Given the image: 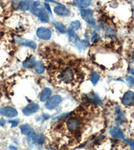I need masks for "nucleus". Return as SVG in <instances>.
Returning <instances> with one entry per match:
<instances>
[{"instance_id": "7ed1b4c3", "label": "nucleus", "mask_w": 134, "mask_h": 150, "mask_svg": "<svg viewBox=\"0 0 134 150\" xmlns=\"http://www.w3.org/2000/svg\"><path fill=\"white\" fill-rule=\"evenodd\" d=\"M68 35H69V40L70 42L73 43L77 47L78 50H85V48L89 46V43L88 41L80 40L79 36L71 29H69L68 30Z\"/></svg>"}, {"instance_id": "c756f323", "label": "nucleus", "mask_w": 134, "mask_h": 150, "mask_svg": "<svg viewBox=\"0 0 134 150\" xmlns=\"http://www.w3.org/2000/svg\"><path fill=\"white\" fill-rule=\"evenodd\" d=\"M115 31H114L112 29H109L107 30L106 31V35H109V36H112V35H115Z\"/></svg>"}, {"instance_id": "dca6fc26", "label": "nucleus", "mask_w": 134, "mask_h": 150, "mask_svg": "<svg viewBox=\"0 0 134 150\" xmlns=\"http://www.w3.org/2000/svg\"><path fill=\"white\" fill-rule=\"evenodd\" d=\"M53 25L54 26L55 28L59 31L60 33H65L67 31V28L65 27V25L61 22H58V21H54L53 22Z\"/></svg>"}, {"instance_id": "4468645a", "label": "nucleus", "mask_w": 134, "mask_h": 150, "mask_svg": "<svg viewBox=\"0 0 134 150\" xmlns=\"http://www.w3.org/2000/svg\"><path fill=\"white\" fill-rule=\"evenodd\" d=\"M54 11L55 12V13H57V15L60 16H69L70 11L68 9L65 8L64 6H57L55 7L54 9Z\"/></svg>"}, {"instance_id": "a211bd4d", "label": "nucleus", "mask_w": 134, "mask_h": 150, "mask_svg": "<svg viewBox=\"0 0 134 150\" xmlns=\"http://www.w3.org/2000/svg\"><path fill=\"white\" fill-rule=\"evenodd\" d=\"M91 4V1H74L73 4L75 6L80 8H85L89 6Z\"/></svg>"}, {"instance_id": "39448f33", "label": "nucleus", "mask_w": 134, "mask_h": 150, "mask_svg": "<svg viewBox=\"0 0 134 150\" xmlns=\"http://www.w3.org/2000/svg\"><path fill=\"white\" fill-rule=\"evenodd\" d=\"M27 135H28V143L30 146H32V145L36 146V145L42 144L44 142V138L42 135H37L34 131L30 132Z\"/></svg>"}, {"instance_id": "393cba45", "label": "nucleus", "mask_w": 134, "mask_h": 150, "mask_svg": "<svg viewBox=\"0 0 134 150\" xmlns=\"http://www.w3.org/2000/svg\"><path fill=\"white\" fill-rule=\"evenodd\" d=\"M100 78L99 75L97 73V72H93L92 74L91 78V81L93 85H95L97 82H98L99 79Z\"/></svg>"}, {"instance_id": "1a4fd4ad", "label": "nucleus", "mask_w": 134, "mask_h": 150, "mask_svg": "<svg viewBox=\"0 0 134 150\" xmlns=\"http://www.w3.org/2000/svg\"><path fill=\"white\" fill-rule=\"evenodd\" d=\"M0 114L8 117H14L18 115V112L11 107H4L0 109Z\"/></svg>"}, {"instance_id": "f8f14e48", "label": "nucleus", "mask_w": 134, "mask_h": 150, "mask_svg": "<svg viewBox=\"0 0 134 150\" xmlns=\"http://www.w3.org/2000/svg\"><path fill=\"white\" fill-rule=\"evenodd\" d=\"M16 42L19 45L28 46L32 50H35L36 47H37V45H36V43L34 42H33V41L32 40H26V39H24V38H16Z\"/></svg>"}, {"instance_id": "aec40b11", "label": "nucleus", "mask_w": 134, "mask_h": 150, "mask_svg": "<svg viewBox=\"0 0 134 150\" xmlns=\"http://www.w3.org/2000/svg\"><path fill=\"white\" fill-rule=\"evenodd\" d=\"M20 130L22 134L24 135H28L30 134V132H34V129H32V127H30L29 125L27 124H24L20 126Z\"/></svg>"}, {"instance_id": "423d86ee", "label": "nucleus", "mask_w": 134, "mask_h": 150, "mask_svg": "<svg viewBox=\"0 0 134 150\" xmlns=\"http://www.w3.org/2000/svg\"><path fill=\"white\" fill-rule=\"evenodd\" d=\"M80 15L82 19L90 25H94L95 18L93 16V11L91 9H82L80 10Z\"/></svg>"}, {"instance_id": "6e6552de", "label": "nucleus", "mask_w": 134, "mask_h": 150, "mask_svg": "<svg viewBox=\"0 0 134 150\" xmlns=\"http://www.w3.org/2000/svg\"><path fill=\"white\" fill-rule=\"evenodd\" d=\"M36 35L41 40H48L51 38L52 32L48 28L41 27L39 28L36 31Z\"/></svg>"}, {"instance_id": "2f4dec72", "label": "nucleus", "mask_w": 134, "mask_h": 150, "mask_svg": "<svg viewBox=\"0 0 134 150\" xmlns=\"http://www.w3.org/2000/svg\"><path fill=\"white\" fill-rule=\"evenodd\" d=\"M6 123V120H4V119H0V126H4Z\"/></svg>"}, {"instance_id": "473e14b6", "label": "nucleus", "mask_w": 134, "mask_h": 150, "mask_svg": "<svg viewBox=\"0 0 134 150\" xmlns=\"http://www.w3.org/2000/svg\"><path fill=\"white\" fill-rule=\"evenodd\" d=\"M132 61L134 63V51L133 52V54H132Z\"/></svg>"}, {"instance_id": "cd10ccee", "label": "nucleus", "mask_w": 134, "mask_h": 150, "mask_svg": "<svg viewBox=\"0 0 134 150\" xmlns=\"http://www.w3.org/2000/svg\"><path fill=\"white\" fill-rule=\"evenodd\" d=\"M101 40V37L97 34V33H95V35L92 37V42H95L97 41H99Z\"/></svg>"}, {"instance_id": "f3484780", "label": "nucleus", "mask_w": 134, "mask_h": 150, "mask_svg": "<svg viewBox=\"0 0 134 150\" xmlns=\"http://www.w3.org/2000/svg\"><path fill=\"white\" fill-rule=\"evenodd\" d=\"M115 112L117 115V123H118V124H121V123L125 119V116L119 107H116Z\"/></svg>"}, {"instance_id": "ddd939ff", "label": "nucleus", "mask_w": 134, "mask_h": 150, "mask_svg": "<svg viewBox=\"0 0 134 150\" xmlns=\"http://www.w3.org/2000/svg\"><path fill=\"white\" fill-rule=\"evenodd\" d=\"M109 133L112 137L119 139H123L124 135L123 132L118 127H114L110 129Z\"/></svg>"}, {"instance_id": "9d476101", "label": "nucleus", "mask_w": 134, "mask_h": 150, "mask_svg": "<svg viewBox=\"0 0 134 150\" xmlns=\"http://www.w3.org/2000/svg\"><path fill=\"white\" fill-rule=\"evenodd\" d=\"M39 110V105L37 103H30L26 106L25 108L23 109V113L25 115H30L33 113H34L36 112H37Z\"/></svg>"}, {"instance_id": "f03ea898", "label": "nucleus", "mask_w": 134, "mask_h": 150, "mask_svg": "<svg viewBox=\"0 0 134 150\" xmlns=\"http://www.w3.org/2000/svg\"><path fill=\"white\" fill-rule=\"evenodd\" d=\"M82 122L80 118L71 116L67 118L65 122V127L67 131L71 134L78 133L82 128Z\"/></svg>"}, {"instance_id": "a878e982", "label": "nucleus", "mask_w": 134, "mask_h": 150, "mask_svg": "<svg viewBox=\"0 0 134 150\" xmlns=\"http://www.w3.org/2000/svg\"><path fill=\"white\" fill-rule=\"evenodd\" d=\"M125 142L128 143L129 146H130L131 150H134V141L131 139H125Z\"/></svg>"}, {"instance_id": "0eeeda50", "label": "nucleus", "mask_w": 134, "mask_h": 150, "mask_svg": "<svg viewBox=\"0 0 134 150\" xmlns=\"http://www.w3.org/2000/svg\"><path fill=\"white\" fill-rule=\"evenodd\" d=\"M62 101V98L59 95H54L46 103V108L48 110H53L58 106Z\"/></svg>"}, {"instance_id": "f257e3e1", "label": "nucleus", "mask_w": 134, "mask_h": 150, "mask_svg": "<svg viewBox=\"0 0 134 150\" xmlns=\"http://www.w3.org/2000/svg\"><path fill=\"white\" fill-rule=\"evenodd\" d=\"M41 6H42L39 1H31L30 9L32 13L37 16L42 22L47 23L49 21V16L46 9Z\"/></svg>"}, {"instance_id": "9b49d317", "label": "nucleus", "mask_w": 134, "mask_h": 150, "mask_svg": "<svg viewBox=\"0 0 134 150\" xmlns=\"http://www.w3.org/2000/svg\"><path fill=\"white\" fill-rule=\"evenodd\" d=\"M134 102V92L132 91H128L124 94L122 98V103L124 105H130Z\"/></svg>"}, {"instance_id": "2eb2a0df", "label": "nucleus", "mask_w": 134, "mask_h": 150, "mask_svg": "<svg viewBox=\"0 0 134 150\" xmlns=\"http://www.w3.org/2000/svg\"><path fill=\"white\" fill-rule=\"evenodd\" d=\"M51 94H52V91H51L50 88H44L40 93V101H42V102H44L46 100H48V98L51 96Z\"/></svg>"}, {"instance_id": "4be33fe9", "label": "nucleus", "mask_w": 134, "mask_h": 150, "mask_svg": "<svg viewBox=\"0 0 134 150\" xmlns=\"http://www.w3.org/2000/svg\"><path fill=\"white\" fill-rule=\"evenodd\" d=\"M36 64L35 59L34 57L30 58V59H27L26 62H24L23 66L26 68H32V67H34Z\"/></svg>"}, {"instance_id": "bb28decb", "label": "nucleus", "mask_w": 134, "mask_h": 150, "mask_svg": "<svg viewBox=\"0 0 134 150\" xmlns=\"http://www.w3.org/2000/svg\"><path fill=\"white\" fill-rule=\"evenodd\" d=\"M126 80H127V81L131 85V86H134V78H133V77H131V76L127 77Z\"/></svg>"}, {"instance_id": "72a5a7b5", "label": "nucleus", "mask_w": 134, "mask_h": 150, "mask_svg": "<svg viewBox=\"0 0 134 150\" xmlns=\"http://www.w3.org/2000/svg\"><path fill=\"white\" fill-rule=\"evenodd\" d=\"M131 74H133V75H134V71H133V70H132V71H131Z\"/></svg>"}, {"instance_id": "20e7f679", "label": "nucleus", "mask_w": 134, "mask_h": 150, "mask_svg": "<svg viewBox=\"0 0 134 150\" xmlns=\"http://www.w3.org/2000/svg\"><path fill=\"white\" fill-rule=\"evenodd\" d=\"M58 78H59L60 81H61L63 83H72L73 81H75V78H76L75 71L70 67H65L60 72L59 75H58Z\"/></svg>"}, {"instance_id": "6ab92c4d", "label": "nucleus", "mask_w": 134, "mask_h": 150, "mask_svg": "<svg viewBox=\"0 0 134 150\" xmlns=\"http://www.w3.org/2000/svg\"><path fill=\"white\" fill-rule=\"evenodd\" d=\"M34 69L36 73L38 74H42L44 71V66L41 62H36V64L34 66Z\"/></svg>"}, {"instance_id": "7c9ffc66", "label": "nucleus", "mask_w": 134, "mask_h": 150, "mask_svg": "<svg viewBox=\"0 0 134 150\" xmlns=\"http://www.w3.org/2000/svg\"><path fill=\"white\" fill-rule=\"evenodd\" d=\"M44 6H45V8H46V11H48L49 12V13L51 14V15H52V10H51L50 7L49 5H48V4L45 3V4H44Z\"/></svg>"}, {"instance_id": "c85d7f7f", "label": "nucleus", "mask_w": 134, "mask_h": 150, "mask_svg": "<svg viewBox=\"0 0 134 150\" xmlns=\"http://www.w3.org/2000/svg\"><path fill=\"white\" fill-rule=\"evenodd\" d=\"M19 122V120H11V121H9V123L11 124V127H14L18 125Z\"/></svg>"}, {"instance_id": "f704fd0d", "label": "nucleus", "mask_w": 134, "mask_h": 150, "mask_svg": "<svg viewBox=\"0 0 134 150\" xmlns=\"http://www.w3.org/2000/svg\"><path fill=\"white\" fill-rule=\"evenodd\" d=\"M49 150H52V149H49Z\"/></svg>"}, {"instance_id": "5701e85b", "label": "nucleus", "mask_w": 134, "mask_h": 150, "mask_svg": "<svg viewBox=\"0 0 134 150\" xmlns=\"http://www.w3.org/2000/svg\"><path fill=\"white\" fill-rule=\"evenodd\" d=\"M89 98L90 99V101H92V102L98 104V105H101V100H100L99 97L97 96L95 94H92V96H89Z\"/></svg>"}, {"instance_id": "b1692460", "label": "nucleus", "mask_w": 134, "mask_h": 150, "mask_svg": "<svg viewBox=\"0 0 134 150\" xmlns=\"http://www.w3.org/2000/svg\"><path fill=\"white\" fill-rule=\"evenodd\" d=\"M80 22L79 20H76L74 21H72V23H70V29L72 30H78L80 28Z\"/></svg>"}, {"instance_id": "412c9836", "label": "nucleus", "mask_w": 134, "mask_h": 150, "mask_svg": "<svg viewBox=\"0 0 134 150\" xmlns=\"http://www.w3.org/2000/svg\"><path fill=\"white\" fill-rule=\"evenodd\" d=\"M30 6H31V1L30 2V1H22L19 3V9L23 11L28 10L29 9H30Z\"/></svg>"}]
</instances>
